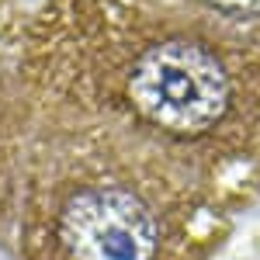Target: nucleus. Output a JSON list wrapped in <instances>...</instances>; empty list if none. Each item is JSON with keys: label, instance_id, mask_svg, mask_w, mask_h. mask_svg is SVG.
<instances>
[{"label": "nucleus", "instance_id": "f257e3e1", "mask_svg": "<svg viewBox=\"0 0 260 260\" xmlns=\"http://www.w3.org/2000/svg\"><path fill=\"white\" fill-rule=\"evenodd\" d=\"M18 62L35 90L208 180L260 163V45L170 0H42Z\"/></svg>", "mask_w": 260, "mask_h": 260}, {"label": "nucleus", "instance_id": "7ed1b4c3", "mask_svg": "<svg viewBox=\"0 0 260 260\" xmlns=\"http://www.w3.org/2000/svg\"><path fill=\"white\" fill-rule=\"evenodd\" d=\"M0 260H11V257H7V253H4V250H0Z\"/></svg>", "mask_w": 260, "mask_h": 260}, {"label": "nucleus", "instance_id": "f03ea898", "mask_svg": "<svg viewBox=\"0 0 260 260\" xmlns=\"http://www.w3.org/2000/svg\"><path fill=\"white\" fill-rule=\"evenodd\" d=\"M187 14L260 45V0H170Z\"/></svg>", "mask_w": 260, "mask_h": 260}, {"label": "nucleus", "instance_id": "20e7f679", "mask_svg": "<svg viewBox=\"0 0 260 260\" xmlns=\"http://www.w3.org/2000/svg\"><path fill=\"white\" fill-rule=\"evenodd\" d=\"M257 167H260V163H257Z\"/></svg>", "mask_w": 260, "mask_h": 260}]
</instances>
